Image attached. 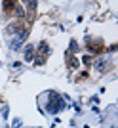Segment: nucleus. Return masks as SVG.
<instances>
[{"label": "nucleus", "instance_id": "f257e3e1", "mask_svg": "<svg viewBox=\"0 0 118 128\" xmlns=\"http://www.w3.org/2000/svg\"><path fill=\"white\" fill-rule=\"evenodd\" d=\"M50 98H52V100L48 102V113H52V115H57L59 111H63L65 102L61 100V96H59V94H54V92H52V94H50Z\"/></svg>", "mask_w": 118, "mask_h": 128}, {"label": "nucleus", "instance_id": "f03ea898", "mask_svg": "<svg viewBox=\"0 0 118 128\" xmlns=\"http://www.w3.org/2000/svg\"><path fill=\"white\" fill-rule=\"evenodd\" d=\"M27 34H29L27 29H21V31L15 34V38L10 42V48H11V50H19V48H21V44L27 40Z\"/></svg>", "mask_w": 118, "mask_h": 128}, {"label": "nucleus", "instance_id": "7ed1b4c3", "mask_svg": "<svg viewBox=\"0 0 118 128\" xmlns=\"http://www.w3.org/2000/svg\"><path fill=\"white\" fill-rule=\"evenodd\" d=\"M32 59H34V46L29 44L25 48V61H32Z\"/></svg>", "mask_w": 118, "mask_h": 128}, {"label": "nucleus", "instance_id": "20e7f679", "mask_svg": "<svg viewBox=\"0 0 118 128\" xmlns=\"http://www.w3.org/2000/svg\"><path fill=\"white\" fill-rule=\"evenodd\" d=\"M101 44H88V50H90L91 54H97V52H101Z\"/></svg>", "mask_w": 118, "mask_h": 128}, {"label": "nucleus", "instance_id": "39448f33", "mask_svg": "<svg viewBox=\"0 0 118 128\" xmlns=\"http://www.w3.org/2000/svg\"><path fill=\"white\" fill-rule=\"evenodd\" d=\"M13 14H15L17 17H23V16H25V8H21L19 4H15V8H13Z\"/></svg>", "mask_w": 118, "mask_h": 128}, {"label": "nucleus", "instance_id": "423d86ee", "mask_svg": "<svg viewBox=\"0 0 118 128\" xmlns=\"http://www.w3.org/2000/svg\"><path fill=\"white\" fill-rule=\"evenodd\" d=\"M15 4H17V2H8V0H6V2H2V6H4V10H6V12L13 10V8H15Z\"/></svg>", "mask_w": 118, "mask_h": 128}, {"label": "nucleus", "instance_id": "0eeeda50", "mask_svg": "<svg viewBox=\"0 0 118 128\" xmlns=\"http://www.w3.org/2000/svg\"><path fill=\"white\" fill-rule=\"evenodd\" d=\"M38 50H40V52H44V54L50 52V48H48V44H46V42H40V44H38Z\"/></svg>", "mask_w": 118, "mask_h": 128}, {"label": "nucleus", "instance_id": "6e6552de", "mask_svg": "<svg viewBox=\"0 0 118 128\" xmlns=\"http://www.w3.org/2000/svg\"><path fill=\"white\" fill-rule=\"evenodd\" d=\"M105 65H107V63H105V61H103V59H99V61H97V63H95V69L103 71V69H105Z\"/></svg>", "mask_w": 118, "mask_h": 128}, {"label": "nucleus", "instance_id": "1a4fd4ad", "mask_svg": "<svg viewBox=\"0 0 118 128\" xmlns=\"http://www.w3.org/2000/svg\"><path fill=\"white\" fill-rule=\"evenodd\" d=\"M70 67H72V69L78 67V59H76V58H70Z\"/></svg>", "mask_w": 118, "mask_h": 128}, {"label": "nucleus", "instance_id": "9d476101", "mask_svg": "<svg viewBox=\"0 0 118 128\" xmlns=\"http://www.w3.org/2000/svg\"><path fill=\"white\" fill-rule=\"evenodd\" d=\"M27 8H29L31 12H34V8H36V2H32V0H31V2H27Z\"/></svg>", "mask_w": 118, "mask_h": 128}, {"label": "nucleus", "instance_id": "9b49d317", "mask_svg": "<svg viewBox=\"0 0 118 128\" xmlns=\"http://www.w3.org/2000/svg\"><path fill=\"white\" fill-rule=\"evenodd\" d=\"M82 61H84L86 65H90V63H91V56H84V58H82Z\"/></svg>", "mask_w": 118, "mask_h": 128}, {"label": "nucleus", "instance_id": "f8f14e48", "mask_svg": "<svg viewBox=\"0 0 118 128\" xmlns=\"http://www.w3.org/2000/svg\"><path fill=\"white\" fill-rule=\"evenodd\" d=\"M34 63H36V65H42L44 63V58H36V59H34Z\"/></svg>", "mask_w": 118, "mask_h": 128}, {"label": "nucleus", "instance_id": "ddd939ff", "mask_svg": "<svg viewBox=\"0 0 118 128\" xmlns=\"http://www.w3.org/2000/svg\"><path fill=\"white\" fill-rule=\"evenodd\" d=\"M70 50H72V52H76V50H78V46H76V42H70Z\"/></svg>", "mask_w": 118, "mask_h": 128}, {"label": "nucleus", "instance_id": "4468645a", "mask_svg": "<svg viewBox=\"0 0 118 128\" xmlns=\"http://www.w3.org/2000/svg\"><path fill=\"white\" fill-rule=\"evenodd\" d=\"M13 126H15V128L21 126V120H19V118H15V120H13Z\"/></svg>", "mask_w": 118, "mask_h": 128}, {"label": "nucleus", "instance_id": "2eb2a0df", "mask_svg": "<svg viewBox=\"0 0 118 128\" xmlns=\"http://www.w3.org/2000/svg\"><path fill=\"white\" fill-rule=\"evenodd\" d=\"M113 128H114V126H113Z\"/></svg>", "mask_w": 118, "mask_h": 128}]
</instances>
